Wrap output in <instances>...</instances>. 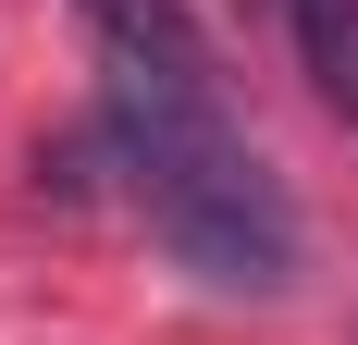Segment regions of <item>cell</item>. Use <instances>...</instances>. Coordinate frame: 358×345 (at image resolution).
I'll use <instances>...</instances> for the list:
<instances>
[{
  "label": "cell",
  "mask_w": 358,
  "mask_h": 345,
  "mask_svg": "<svg viewBox=\"0 0 358 345\" xmlns=\"http://www.w3.org/2000/svg\"><path fill=\"white\" fill-rule=\"evenodd\" d=\"M285 13H296V62H309V87L358 124V0H285Z\"/></svg>",
  "instance_id": "3"
},
{
  "label": "cell",
  "mask_w": 358,
  "mask_h": 345,
  "mask_svg": "<svg viewBox=\"0 0 358 345\" xmlns=\"http://www.w3.org/2000/svg\"><path fill=\"white\" fill-rule=\"evenodd\" d=\"M111 148H124L148 235L198 284H222V296H285L296 284V210L259 172V148L235 136L222 99L161 87V74H111Z\"/></svg>",
  "instance_id": "1"
},
{
  "label": "cell",
  "mask_w": 358,
  "mask_h": 345,
  "mask_svg": "<svg viewBox=\"0 0 358 345\" xmlns=\"http://www.w3.org/2000/svg\"><path fill=\"white\" fill-rule=\"evenodd\" d=\"M74 13L99 25L111 74H161V87L222 99V62H210V37H198V13H185V0H74Z\"/></svg>",
  "instance_id": "2"
}]
</instances>
